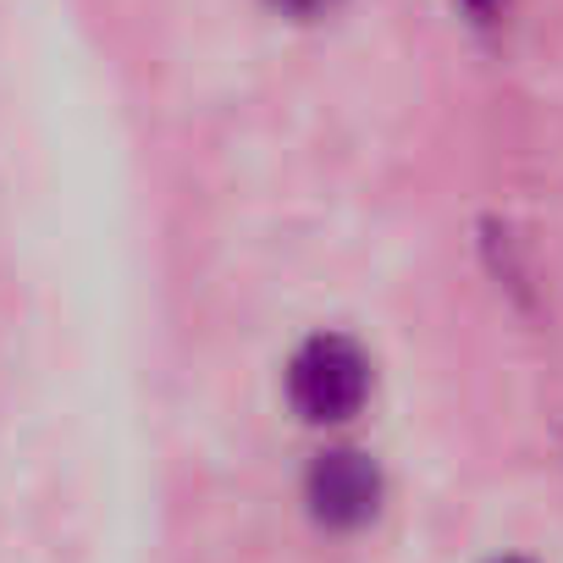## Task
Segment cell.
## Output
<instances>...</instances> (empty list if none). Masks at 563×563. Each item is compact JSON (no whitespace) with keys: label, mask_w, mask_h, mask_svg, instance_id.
<instances>
[{"label":"cell","mask_w":563,"mask_h":563,"mask_svg":"<svg viewBox=\"0 0 563 563\" xmlns=\"http://www.w3.org/2000/svg\"><path fill=\"white\" fill-rule=\"evenodd\" d=\"M365 387H371V365H365V354L349 338H327L321 332L288 365V398L316 426L349 420L365 404Z\"/></svg>","instance_id":"obj_1"},{"label":"cell","mask_w":563,"mask_h":563,"mask_svg":"<svg viewBox=\"0 0 563 563\" xmlns=\"http://www.w3.org/2000/svg\"><path fill=\"white\" fill-rule=\"evenodd\" d=\"M305 497H310V514L332 530H360L376 503H382V470L354 453V448H332L310 464V481H305Z\"/></svg>","instance_id":"obj_2"},{"label":"cell","mask_w":563,"mask_h":563,"mask_svg":"<svg viewBox=\"0 0 563 563\" xmlns=\"http://www.w3.org/2000/svg\"><path fill=\"white\" fill-rule=\"evenodd\" d=\"M271 7H282V12H299V18H310V12H327L332 0H271Z\"/></svg>","instance_id":"obj_3"},{"label":"cell","mask_w":563,"mask_h":563,"mask_svg":"<svg viewBox=\"0 0 563 563\" xmlns=\"http://www.w3.org/2000/svg\"><path fill=\"white\" fill-rule=\"evenodd\" d=\"M464 7H470V12H475V18H481V23H486V18H492V12H497V7H503V0H464Z\"/></svg>","instance_id":"obj_4"},{"label":"cell","mask_w":563,"mask_h":563,"mask_svg":"<svg viewBox=\"0 0 563 563\" xmlns=\"http://www.w3.org/2000/svg\"><path fill=\"white\" fill-rule=\"evenodd\" d=\"M497 563H525V558H497Z\"/></svg>","instance_id":"obj_5"}]
</instances>
